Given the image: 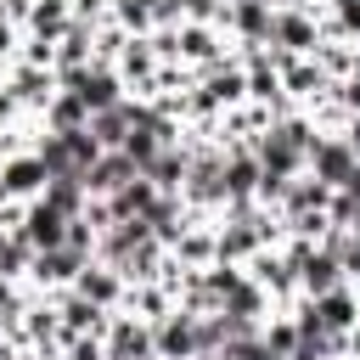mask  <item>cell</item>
Segmentation results:
<instances>
[{"instance_id": "obj_1", "label": "cell", "mask_w": 360, "mask_h": 360, "mask_svg": "<svg viewBox=\"0 0 360 360\" xmlns=\"http://www.w3.org/2000/svg\"><path fill=\"white\" fill-rule=\"evenodd\" d=\"M309 169H315L321 186L343 191V186L354 180V169H360V152H354L349 141H315V146H309Z\"/></svg>"}, {"instance_id": "obj_2", "label": "cell", "mask_w": 360, "mask_h": 360, "mask_svg": "<svg viewBox=\"0 0 360 360\" xmlns=\"http://www.w3.org/2000/svg\"><path fill=\"white\" fill-rule=\"evenodd\" d=\"M68 231H73V219H68V214H56L45 197H39V202H28V214H22V225H17V236H22L34 253L62 248V242H68Z\"/></svg>"}, {"instance_id": "obj_3", "label": "cell", "mask_w": 360, "mask_h": 360, "mask_svg": "<svg viewBox=\"0 0 360 360\" xmlns=\"http://www.w3.org/2000/svg\"><path fill=\"white\" fill-rule=\"evenodd\" d=\"M292 270H298V287L315 292V298L343 287V264H338L332 248H292Z\"/></svg>"}, {"instance_id": "obj_4", "label": "cell", "mask_w": 360, "mask_h": 360, "mask_svg": "<svg viewBox=\"0 0 360 360\" xmlns=\"http://www.w3.org/2000/svg\"><path fill=\"white\" fill-rule=\"evenodd\" d=\"M68 90H73L90 112H107V107H118V101H124V84H118V73H112V68H84V73H73V79H68Z\"/></svg>"}, {"instance_id": "obj_5", "label": "cell", "mask_w": 360, "mask_h": 360, "mask_svg": "<svg viewBox=\"0 0 360 360\" xmlns=\"http://www.w3.org/2000/svg\"><path fill=\"white\" fill-rule=\"evenodd\" d=\"M84 264H90V253H84V248H73V242H62V248L34 253L28 276H34V281H45V287H56V281H79V270H84Z\"/></svg>"}, {"instance_id": "obj_6", "label": "cell", "mask_w": 360, "mask_h": 360, "mask_svg": "<svg viewBox=\"0 0 360 360\" xmlns=\"http://www.w3.org/2000/svg\"><path fill=\"white\" fill-rule=\"evenodd\" d=\"M225 22H231L248 45H270L276 11H270V0H231V6H225Z\"/></svg>"}, {"instance_id": "obj_7", "label": "cell", "mask_w": 360, "mask_h": 360, "mask_svg": "<svg viewBox=\"0 0 360 360\" xmlns=\"http://www.w3.org/2000/svg\"><path fill=\"white\" fill-rule=\"evenodd\" d=\"M158 343H152V326L146 321H112L107 326V360H152Z\"/></svg>"}, {"instance_id": "obj_8", "label": "cell", "mask_w": 360, "mask_h": 360, "mask_svg": "<svg viewBox=\"0 0 360 360\" xmlns=\"http://www.w3.org/2000/svg\"><path fill=\"white\" fill-rule=\"evenodd\" d=\"M135 174H141V169H135L124 152H101V158L90 163V174H84V191H90V197H112V191H124Z\"/></svg>"}, {"instance_id": "obj_9", "label": "cell", "mask_w": 360, "mask_h": 360, "mask_svg": "<svg viewBox=\"0 0 360 360\" xmlns=\"http://www.w3.org/2000/svg\"><path fill=\"white\" fill-rule=\"evenodd\" d=\"M276 202H281V214L298 225V219H309V214H326V208H332V186H321V180H287V191H281Z\"/></svg>"}, {"instance_id": "obj_10", "label": "cell", "mask_w": 360, "mask_h": 360, "mask_svg": "<svg viewBox=\"0 0 360 360\" xmlns=\"http://www.w3.org/2000/svg\"><path fill=\"white\" fill-rule=\"evenodd\" d=\"M45 163H39V152H22V158H11V163H0V202L6 197H28V191H45Z\"/></svg>"}, {"instance_id": "obj_11", "label": "cell", "mask_w": 360, "mask_h": 360, "mask_svg": "<svg viewBox=\"0 0 360 360\" xmlns=\"http://www.w3.org/2000/svg\"><path fill=\"white\" fill-rule=\"evenodd\" d=\"M259 180H264V169H259V152H231V158H225V174H219V186H225V202H248V197L259 191Z\"/></svg>"}, {"instance_id": "obj_12", "label": "cell", "mask_w": 360, "mask_h": 360, "mask_svg": "<svg viewBox=\"0 0 360 360\" xmlns=\"http://www.w3.org/2000/svg\"><path fill=\"white\" fill-rule=\"evenodd\" d=\"M270 45H281L287 56H309L321 39H315V22H309L304 11H281L276 28H270Z\"/></svg>"}, {"instance_id": "obj_13", "label": "cell", "mask_w": 360, "mask_h": 360, "mask_svg": "<svg viewBox=\"0 0 360 360\" xmlns=\"http://www.w3.org/2000/svg\"><path fill=\"white\" fill-rule=\"evenodd\" d=\"M129 129H135V101H118L107 112H90V135L101 141V152H118Z\"/></svg>"}, {"instance_id": "obj_14", "label": "cell", "mask_w": 360, "mask_h": 360, "mask_svg": "<svg viewBox=\"0 0 360 360\" xmlns=\"http://www.w3.org/2000/svg\"><path fill=\"white\" fill-rule=\"evenodd\" d=\"M68 22H73V6L68 0H39V6H28V28H34V39H62L68 34Z\"/></svg>"}, {"instance_id": "obj_15", "label": "cell", "mask_w": 360, "mask_h": 360, "mask_svg": "<svg viewBox=\"0 0 360 360\" xmlns=\"http://www.w3.org/2000/svg\"><path fill=\"white\" fill-rule=\"evenodd\" d=\"M315 315L326 321V332H349V326L360 321V304H354V292H349V287H332V292H321V298H315Z\"/></svg>"}, {"instance_id": "obj_16", "label": "cell", "mask_w": 360, "mask_h": 360, "mask_svg": "<svg viewBox=\"0 0 360 360\" xmlns=\"http://www.w3.org/2000/svg\"><path fill=\"white\" fill-rule=\"evenodd\" d=\"M73 287H79V292H84L90 304H101V309H107V304L118 298V287H124V281H118V270H107V264H84Z\"/></svg>"}, {"instance_id": "obj_17", "label": "cell", "mask_w": 360, "mask_h": 360, "mask_svg": "<svg viewBox=\"0 0 360 360\" xmlns=\"http://www.w3.org/2000/svg\"><path fill=\"white\" fill-rule=\"evenodd\" d=\"M45 118H51V129H56V135H73V129H84V124H90V107H84L73 90H62V96H51V112H45Z\"/></svg>"}, {"instance_id": "obj_18", "label": "cell", "mask_w": 360, "mask_h": 360, "mask_svg": "<svg viewBox=\"0 0 360 360\" xmlns=\"http://www.w3.org/2000/svg\"><path fill=\"white\" fill-rule=\"evenodd\" d=\"M259 242H264L259 225H231V231H219L214 253H219V259H242V253H259Z\"/></svg>"}, {"instance_id": "obj_19", "label": "cell", "mask_w": 360, "mask_h": 360, "mask_svg": "<svg viewBox=\"0 0 360 360\" xmlns=\"http://www.w3.org/2000/svg\"><path fill=\"white\" fill-rule=\"evenodd\" d=\"M281 84L298 90V96H315V90H326V68H321V62H315V68H309V62H287V79H281Z\"/></svg>"}, {"instance_id": "obj_20", "label": "cell", "mask_w": 360, "mask_h": 360, "mask_svg": "<svg viewBox=\"0 0 360 360\" xmlns=\"http://www.w3.org/2000/svg\"><path fill=\"white\" fill-rule=\"evenodd\" d=\"M259 338H264L270 360H292V349H298V321H276V326H264Z\"/></svg>"}, {"instance_id": "obj_21", "label": "cell", "mask_w": 360, "mask_h": 360, "mask_svg": "<svg viewBox=\"0 0 360 360\" xmlns=\"http://www.w3.org/2000/svg\"><path fill=\"white\" fill-rule=\"evenodd\" d=\"M276 90H281V73H270V68L259 62V68L248 73V96H253V101H276Z\"/></svg>"}, {"instance_id": "obj_22", "label": "cell", "mask_w": 360, "mask_h": 360, "mask_svg": "<svg viewBox=\"0 0 360 360\" xmlns=\"http://www.w3.org/2000/svg\"><path fill=\"white\" fill-rule=\"evenodd\" d=\"M124 73H129V79H152V51H146V45H129V51H124Z\"/></svg>"}, {"instance_id": "obj_23", "label": "cell", "mask_w": 360, "mask_h": 360, "mask_svg": "<svg viewBox=\"0 0 360 360\" xmlns=\"http://www.w3.org/2000/svg\"><path fill=\"white\" fill-rule=\"evenodd\" d=\"M338 22H343L349 34H360V0H338Z\"/></svg>"}, {"instance_id": "obj_24", "label": "cell", "mask_w": 360, "mask_h": 360, "mask_svg": "<svg viewBox=\"0 0 360 360\" xmlns=\"http://www.w3.org/2000/svg\"><path fill=\"white\" fill-rule=\"evenodd\" d=\"M343 101H349V107L360 112V79H349V84H343Z\"/></svg>"}, {"instance_id": "obj_25", "label": "cell", "mask_w": 360, "mask_h": 360, "mask_svg": "<svg viewBox=\"0 0 360 360\" xmlns=\"http://www.w3.org/2000/svg\"><path fill=\"white\" fill-rule=\"evenodd\" d=\"M0 51H11V22H6V11H0Z\"/></svg>"}, {"instance_id": "obj_26", "label": "cell", "mask_w": 360, "mask_h": 360, "mask_svg": "<svg viewBox=\"0 0 360 360\" xmlns=\"http://www.w3.org/2000/svg\"><path fill=\"white\" fill-rule=\"evenodd\" d=\"M349 343H354V349H360V321H354V326H349Z\"/></svg>"}, {"instance_id": "obj_27", "label": "cell", "mask_w": 360, "mask_h": 360, "mask_svg": "<svg viewBox=\"0 0 360 360\" xmlns=\"http://www.w3.org/2000/svg\"><path fill=\"white\" fill-rule=\"evenodd\" d=\"M6 6H11V11H28V0H6Z\"/></svg>"}]
</instances>
